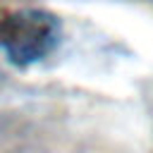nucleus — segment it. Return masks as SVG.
Wrapping results in <instances>:
<instances>
[{"label":"nucleus","instance_id":"f257e3e1","mask_svg":"<svg viewBox=\"0 0 153 153\" xmlns=\"http://www.w3.org/2000/svg\"><path fill=\"white\" fill-rule=\"evenodd\" d=\"M60 41V19L48 10H17L0 19V50L12 65L26 67L48 57Z\"/></svg>","mask_w":153,"mask_h":153}]
</instances>
